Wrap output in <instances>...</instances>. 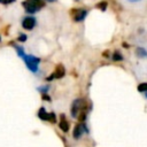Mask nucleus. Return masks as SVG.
I'll list each match as a JSON object with an SVG mask.
<instances>
[{
    "mask_svg": "<svg viewBox=\"0 0 147 147\" xmlns=\"http://www.w3.org/2000/svg\"><path fill=\"white\" fill-rule=\"evenodd\" d=\"M13 45V47L16 49V52H17V55L25 62V65H26V68L31 71V72H33V74H37L38 71H39V63H40V59L39 57H37V56H34V55H31V54H26L25 52H24V49L21 47V46H18V45H14V44H11Z\"/></svg>",
    "mask_w": 147,
    "mask_h": 147,
    "instance_id": "obj_1",
    "label": "nucleus"
},
{
    "mask_svg": "<svg viewBox=\"0 0 147 147\" xmlns=\"http://www.w3.org/2000/svg\"><path fill=\"white\" fill-rule=\"evenodd\" d=\"M22 6L24 7L26 13L33 14L39 11L45 6V0H24L22 2Z\"/></svg>",
    "mask_w": 147,
    "mask_h": 147,
    "instance_id": "obj_2",
    "label": "nucleus"
},
{
    "mask_svg": "<svg viewBox=\"0 0 147 147\" xmlns=\"http://www.w3.org/2000/svg\"><path fill=\"white\" fill-rule=\"evenodd\" d=\"M83 111H87V106H86V101L84 99H76L72 101L71 103V116L72 117H78L80 115V113Z\"/></svg>",
    "mask_w": 147,
    "mask_h": 147,
    "instance_id": "obj_3",
    "label": "nucleus"
},
{
    "mask_svg": "<svg viewBox=\"0 0 147 147\" xmlns=\"http://www.w3.org/2000/svg\"><path fill=\"white\" fill-rule=\"evenodd\" d=\"M87 15V10L84 8H74L71 10V16L75 22H82Z\"/></svg>",
    "mask_w": 147,
    "mask_h": 147,
    "instance_id": "obj_4",
    "label": "nucleus"
},
{
    "mask_svg": "<svg viewBox=\"0 0 147 147\" xmlns=\"http://www.w3.org/2000/svg\"><path fill=\"white\" fill-rule=\"evenodd\" d=\"M83 133H88V129H87V126H86L85 123H78L75 126V129H74L72 137L75 139H79L83 136Z\"/></svg>",
    "mask_w": 147,
    "mask_h": 147,
    "instance_id": "obj_5",
    "label": "nucleus"
},
{
    "mask_svg": "<svg viewBox=\"0 0 147 147\" xmlns=\"http://www.w3.org/2000/svg\"><path fill=\"white\" fill-rule=\"evenodd\" d=\"M64 74H65V69H64V67L62 65V64H59L56 68H55V70L52 72V75L47 78V80H52V79H54V78H62L63 76H64Z\"/></svg>",
    "mask_w": 147,
    "mask_h": 147,
    "instance_id": "obj_6",
    "label": "nucleus"
},
{
    "mask_svg": "<svg viewBox=\"0 0 147 147\" xmlns=\"http://www.w3.org/2000/svg\"><path fill=\"white\" fill-rule=\"evenodd\" d=\"M36 25V18L33 16H26L22 21V26L25 30H32Z\"/></svg>",
    "mask_w": 147,
    "mask_h": 147,
    "instance_id": "obj_7",
    "label": "nucleus"
},
{
    "mask_svg": "<svg viewBox=\"0 0 147 147\" xmlns=\"http://www.w3.org/2000/svg\"><path fill=\"white\" fill-rule=\"evenodd\" d=\"M59 126H60V129L63 131V132H67L68 130H69V123H68V121L65 119V116L62 114L61 115V121H60V123H59Z\"/></svg>",
    "mask_w": 147,
    "mask_h": 147,
    "instance_id": "obj_8",
    "label": "nucleus"
},
{
    "mask_svg": "<svg viewBox=\"0 0 147 147\" xmlns=\"http://www.w3.org/2000/svg\"><path fill=\"white\" fill-rule=\"evenodd\" d=\"M38 117L41 119V121H48L49 119V113L46 111V109L44 107H41L39 110H38Z\"/></svg>",
    "mask_w": 147,
    "mask_h": 147,
    "instance_id": "obj_9",
    "label": "nucleus"
},
{
    "mask_svg": "<svg viewBox=\"0 0 147 147\" xmlns=\"http://www.w3.org/2000/svg\"><path fill=\"white\" fill-rule=\"evenodd\" d=\"M136 55L139 57H147V51L144 47H137L136 48Z\"/></svg>",
    "mask_w": 147,
    "mask_h": 147,
    "instance_id": "obj_10",
    "label": "nucleus"
},
{
    "mask_svg": "<svg viewBox=\"0 0 147 147\" xmlns=\"http://www.w3.org/2000/svg\"><path fill=\"white\" fill-rule=\"evenodd\" d=\"M138 91L140 92V93H147V82H144V83H140L139 85H138Z\"/></svg>",
    "mask_w": 147,
    "mask_h": 147,
    "instance_id": "obj_11",
    "label": "nucleus"
},
{
    "mask_svg": "<svg viewBox=\"0 0 147 147\" xmlns=\"http://www.w3.org/2000/svg\"><path fill=\"white\" fill-rule=\"evenodd\" d=\"M96 8H99L100 10H102V11H105L106 10V8H107V1H101V2H99L98 5H96Z\"/></svg>",
    "mask_w": 147,
    "mask_h": 147,
    "instance_id": "obj_12",
    "label": "nucleus"
},
{
    "mask_svg": "<svg viewBox=\"0 0 147 147\" xmlns=\"http://www.w3.org/2000/svg\"><path fill=\"white\" fill-rule=\"evenodd\" d=\"M40 93H42V94H47V92H48V90H49V86L48 85H44V86H39L38 88H37Z\"/></svg>",
    "mask_w": 147,
    "mask_h": 147,
    "instance_id": "obj_13",
    "label": "nucleus"
},
{
    "mask_svg": "<svg viewBox=\"0 0 147 147\" xmlns=\"http://www.w3.org/2000/svg\"><path fill=\"white\" fill-rule=\"evenodd\" d=\"M113 60L114 61H122L123 60V56H122V54L119 52H115L113 54Z\"/></svg>",
    "mask_w": 147,
    "mask_h": 147,
    "instance_id": "obj_14",
    "label": "nucleus"
},
{
    "mask_svg": "<svg viewBox=\"0 0 147 147\" xmlns=\"http://www.w3.org/2000/svg\"><path fill=\"white\" fill-rule=\"evenodd\" d=\"M48 122H51V123H55L56 122V116H55L54 113H49V119H48Z\"/></svg>",
    "mask_w": 147,
    "mask_h": 147,
    "instance_id": "obj_15",
    "label": "nucleus"
},
{
    "mask_svg": "<svg viewBox=\"0 0 147 147\" xmlns=\"http://www.w3.org/2000/svg\"><path fill=\"white\" fill-rule=\"evenodd\" d=\"M28 39V37H26V34H24V33H21L20 36H18V41H25Z\"/></svg>",
    "mask_w": 147,
    "mask_h": 147,
    "instance_id": "obj_16",
    "label": "nucleus"
},
{
    "mask_svg": "<svg viewBox=\"0 0 147 147\" xmlns=\"http://www.w3.org/2000/svg\"><path fill=\"white\" fill-rule=\"evenodd\" d=\"M42 99H44V100H47V101H51V98H49L47 94H42Z\"/></svg>",
    "mask_w": 147,
    "mask_h": 147,
    "instance_id": "obj_17",
    "label": "nucleus"
},
{
    "mask_svg": "<svg viewBox=\"0 0 147 147\" xmlns=\"http://www.w3.org/2000/svg\"><path fill=\"white\" fill-rule=\"evenodd\" d=\"M15 0H3V3L5 5H8V3H11V2H14Z\"/></svg>",
    "mask_w": 147,
    "mask_h": 147,
    "instance_id": "obj_18",
    "label": "nucleus"
},
{
    "mask_svg": "<svg viewBox=\"0 0 147 147\" xmlns=\"http://www.w3.org/2000/svg\"><path fill=\"white\" fill-rule=\"evenodd\" d=\"M45 1H48V2H54V1H56V0H45Z\"/></svg>",
    "mask_w": 147,
    "mask_h": 147,
    "instance_id": "obj_19",
    "label": "nucleus"
},
{
    "mask_svg": "<svg viewBox=\"0 0 147 147\" xmlns=\"http://www.w3.org/2000/svg\"><path fill=\"white\" fill-rule=\"evenodd\" d=\"M129 1H131V2H137V1H139V0H129Z\"/></svg>",
    "mask_w": 147,
    "mask_h": 147,
    "instance_id": "obj_20",
    "label": "nucleus"
},
{
    "mask_svg": "<svg viewBox=\"0 0 147 147\" xmlns=\"http://www.w3.org/2000/svg\"><path fill=\"white\" fill-rule=\"evenodd\" d=\"M145 98H146V99H147V93H145Z\"/></svg>",
    "mask_w": 147,
    "mask_h": 147,
    "instance_id": "obj_21",
    "label": "nucleus"
},
{
    "mask_svg": "<svg viewBox=\"0 0 147 147\" xmlns=\"http://www.w3.org/2000/svg\"><path fill=\"white\" fill-rule=\"evenodd\" d=\"M0 2H3V0H0Z\"/></svg>",
    "mask_w": 147,
    "mask_h": 147,
    "instance_id": "obj_22",
    "label": "nucleus"
},
{
    "mask_svg": "<svg viewBox=\"0 0 147 147\" xmlns=\"http://www.w3.org/2000/svg\"><path fill=\"white\" fill-rule=\"evenodd\" d=\"M0 41H1V37H0Z\"/></svg>",
    "mask_w": 147,
    "mask_h": 147,
    "instance_id": "obj_23",
    "label": "nucleus"
},
{
    "mask_svg": "<svg viewBox=\"0 0 147 147\" xmlns=\"http://www.w3.org/2000/svg\"><path fill=\"white\" fill-rule=\"evenodd\" d=\"M75 1H79V0H75Z\"/></svg>",
    "mask_w": 147,
    "mask_h": 147,
    "instance_id": "obj_24",
    "label": "nucleus"
}]
</instances>
